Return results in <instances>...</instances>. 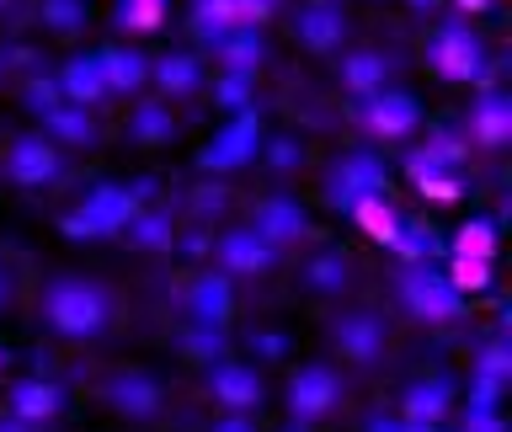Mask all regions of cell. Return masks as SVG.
I'll list each match as a JSON object with an SVG mask.
<instances>
[{"mask_svg":"<svg viewBox=\"0 0 512 432\" xmlns=\"http://www.w3.org/2000/svg\"><path fill=\"white\" fill-rule=\"evenodd\" d=\"M48 320L70 336H86L107 320V299L96 294L91 283H59L54 294H48Z\"/></svg>","mask_w":512,"mask_h":432,"instance_id":"cell-1","label":"cell"},{"mask_svg":"<svg viewBox=\"0 0 512 432\" xmlns=\"http://www.w3.org/2000/svg\"><path fill=\"white\" fill-rule=\"evenodd\" d=\"M272 0H198V16H192V27L203 32V38H224V32L235 27H256L267 16Z\"/></svg>","mask_w":512,"mask_h":432,"instance_id":"cell-2","label":"cell"},{"mask_svg":"<svg viewBox=\"0 0 512 432\" xmlns=\"http://www.w3.org/2000/svg\"><path fill=\"white\" fill-rule=\"evenodd\" d=\"M432 70L448 75V80L480 75V43H475L464 27H443L438 38H432Z\"/></svg>","mask_w":512,"mask_h":432,"instance_id":"cell-3","label":"cell"},{"mask_svg":"<svg viewBox=\"0 0 512 432\" xmlns=\"http://www.w3.org/2000/svg\"><path fill=\"white\" fill-rule=\"evenodd\" d=\"M299 38L310 43V48H336V43L347 38L342 11H336V6H310V11H299Z\"/></svg>","mask_w":512,"mask_h":432,"instance_id":"cell-4","label":"cell"},{"mask_svg":"<svg viewBox=\"0 0 512 432\" xmlns=\"http://www.w3.org/2000/svg\"><path fill=\"white\" fill-rule=\"evenodd\" d=\"M368 123L379 128V134H406V128L416 123V102L411 96H374V107H368Z\"/></svg>","mask_w":512,"mask_h":432,"instance_id":"cell-5","label":"cell"},{"mask_svg":"<svg viewBox=\"0 0 512 432\" xmlns=\"http://www.w3.org/2000/svg\"><path fill=\"white\" fill-rule=\"evenodd\" d=\"M331 406V374L326 368H304V374L294 379V411L299 416H320Z\"/></svg>","mask_w":512,"mask_h":432,"instance_id":"cell-6","label":"cell"},{"mask_svg":"<svg viewBox=\"0 0 512 432\" xmlns=\"http://www.w3.org/2000/svg\"><path fill=\"white\" fill-rule=\"evenodd\" d=\"M64 91H70L75 102H102V96H107V80H102V64H96V54H91V59H75L70 70H64Z\"/></svg>","mask_w":512,"mask_h":432,"instance_id":"cell-7","label":"cell"},{"mask_svg":"<svg viewBox=\"0 0 512 432\" xmlns=\"http://www.w3.org/2000/svg\"><path fill=\"white\" fill-rule=\"evenodd\" d=\"M406 294L416 299V310H422V315H454L459 310V299L448 294L438 278H422V272H411V278H406Z\"/></svg>","mask_w":512,"mask_h":432,"instance_id":"cell-8","label":"cell"},{"mask_svg":"<svg viewBox=\"0 0 512 432\" xmlns=\"http://www.w3.org/2000/svg\"><path fill=\"white\" fill-rule=\"evenodd\" d=\"M96 64H102V80H107V91L112 86H139L144 80V59L139 54H118V48H107V54H96Z\"/></svg>","mask_w":512,"mask_h":432,"instance_id":"cell-9","label":"cell"},{"mask_svg":"<svg viewBox=\"0 0 512 432\" xmlns=\"http://www.w3.org/2000/svg\"><path fill=\"white\" fill-rule=\"evenodd\" d=\"M11 171H16V182H43V176L54 171V155L43 150V139H27V144H16Z\"/></svg>","mask_w":512,"mask_h":432,"instance_id":"cell-10","label":"cell"},{"mask_svg":"<svg viewBox=\"0 0 512 432\" xmlns=\"http://www.w3.org/2000/svg\"><path fill=\"white\" fill-rule=\"evenodd\" d=\"M507 123H512V112H507L502 96H486V102L475 107V134H480V144H502V139H507Z\"/></svg>","mask_w":512,"mask_h":432,"instance_id":"cell-11","label":"cell"},{"mask_svg":"<svg viewBox=\"0 0 512 432\" xmlns=\"http://www.w3.org/2000/svg\"><path fill=\"white\" fill-rule=\"evenodd\" d=\"M219 48H224V59H230L235 70H251V64L262 59V38H256V27H235V32H224Z\"/></svg>","mask_w":512,"mask_h":432,"instance_id":"cell-12","label":"cell"},{"mask_svg":"<svg viewBox=\"0 0 512 432\" xmlns=\"http://www.w3.org/2000/svg\"><path fill=\"white\" fill-rule=\"evenodd\" d=\"M214 390H219V400H230V406H251L256 400V379L246 374V368H214Z\"/></svg>","mask_w":512,"mask_h":432,"instance_id":"cell-13","label":"cell"},{"mask_svg":"<svg viewBox=\"0 0 512 432\" xmlns=\"http://www.w3.org/2000/svg\"><path fill=\"white\" fill-rule=\"evenodd\" d=\"M251 144H256V123L246 118V123H235L230 134H224L219 150H208V160H214V166H235V160L251 155Z\"/></svg>","mask_w":512,"mask_h":432,"instance_id":"cell-14","label":"cell"},{"mask_svg":"<svg viewBox=\"0 0 512 432\" xmlns=\"http://www.w3.org/2000/svg\"><path fill=\"white\" fill-rule=\"evenodd\" d=\"M160 11H166V0H123V6H118V27L150 32V27H160Z\"/></svg>","mask_w":512,"mask_h":432,"instance_id":"cell-15","label":"cell"},{"mask_svg":"<svg viewBox=\"0 0 512 432\" xmlns=\"http://www.w3.org/2000/svg\"><path fill=\"white\" fill-rule=\"evenodd\" d=\"M43 22L54 32H80L86 27V6L80 0H43Z\"/></svg>","mask_w":512,"mask_h":432,"instance_id":"cell-16","label":"cell"},{"mask_svg":"<svg viewBox=\"0 0 512 432\" xmlns=\"http://www.w3.org/2000/svg\"><path fill=\"white\" fill-rule=\"evenodd\" d=\"M342 75H347L352 91H374L379 80H384V64H379V54H352Z\"/></svg>","mask_w":512,"mask_h":432,"instance_id":"cell-17","label":"cell"},{"mask_svg":"<svg viewBox=\"0 0 512 432\" xmlns=\"http://www.w3.org/2000/svg\"><path fill=\"white\" fill-rule=\"evenodd\" d=\"M224 262H230V267H262L267 246L256 235H230V240H224Z\"/></svg>","mask_w":512,"mask_h":432,"instance_id":"cell-18","label":"cell"},{"mask_svg":"<svg viewBox=\"0 0 512 432\" xmlns=\"http://www.w3.org/2000/svg\"><path fill=\"white\" fill-rule=\"evenodd\" d=\"M59 406V390H48V384H27V390H16V411L22 416H48Z\"/></svg>","mask_w":512,"mask_h":432,"instance_id":"cell-19","label":"cell"},{"mask_svg":"<svg viewBox=\"0 0 512 432\" xmlns=\"http://www.w3.org/2000/svg\"><path fill=\"white\" fill-rule=\"evenodd\" d=\"M160 86H166V91H192V86H198V64L182 59V54L166 59V64H160Z\"/></svg>","mask_w":512,"mask_h":432,"instance_id":"cell-20","label":"cell"},{"mask_svg":"<svg viewBox=\"0 0 512 432\" xmlns=\"http://www.w3.org/2000/svg\"><path fill=\"white\" fill-rule=\"evenodd\" d=\"M262 230L283 240V235H299V230H304V219H299L288 203H272V208H262Z\"/></svg>","mask_w":512,"mask_h":432,"instance_id":"cell-21","label":"cell"},{"mask_svg":"<svg viewBox=\"0 0 512 432\" xmlns=\"http://www.w3.org/2000/svg\"><path fill=\"white\" fill-rule=\"evenodd\" d=\"M342 336H347V347H352V358H368V352H374V342H379V331H374V320H352V326H342Z\"/></svg>","mask_w":512,"mask_h":432,"instance_id":"cell-22","label":"cell"},{"mask_svg":"<svg viewBox=\"0 0 512 432\" xmlns=\"http://www.w3.org/2000/svg\"><path fill=\"white\" fill-rule=\"evenodd\" d=\"M118 400H123L128 411H150V406H155L150 384H118Z\"/></svg>","mask_w":512,"mask_h":432,"instance_id":"cell-23","label":"cell"},{"mask_svg":"<svg viewBox=\"0 0 512 432\" xmlns=\"http://www.w3.org/2000/svg\"><path fill=\"white\" fill-rule=\"evenodd\" d=\"M224 299H230V294H224V283H203V288H198L203 315H224Z\"/></svg>","mask_w":512,"mask_h":432,"instance_id":"cell-24","label":"cell"},{"mask_svg":"<svg viewBox=\"0 0 512 432\" xmlns=\"http://www.w3.org/2000/svg\"><path fill=\"white\" fill-rule=\"evenodd\" d=\"M443 411V390H416L411 395V416H438Z\"/></svg>","mask_w":512,"mask_h":432,"instance_id":"cell-25","label":"cell"},{"mask_svg":"<svg viewBox=\"0 0 512 432\" xmlns=\"http://www.w3.org/2000/svg\"><path fill=\"white\" fill-rule=\"evenodd\" d=\"M54 128H59V134H75V139H80V134L91 139V123L80 118V112H54Z\"/></svg>","mask_w":512,"mask_h":432,"instance_id":"cell-26","label":"cell"},{"mask_svg":"<svg viewBox=\"0 0 512 432\" xmlns=\"http://www.w3.org/2000/svg\"><path fill=\"white\" fill-rule=\"evenodd\" d=\"M139 128H144V134H166V118H160V112H144Z\"/></svg>","mask_w":512,"mask_h":432,"instance_id":"cell-27","label":"cell"},{"mask_svg":"<svg viewBox=\"0 0 512 432\" xmlns=\"http://www.w3.org/2000/svg\"><path fill=\"white\" fill-rule=\"evenodd\" d=\"M454 6H459V11H486L491 0H454Z\"/></svg>","mask_w":512,"mask_h":432,"instance_id":"cell-28","label":"cell"},{"mask_svg":"<svg viewBox=\"0 0 512 432\" xmlns=\"http://www.w3.org/2000/svg\"><path fill=\"white\" fill-rule=\"evenodd\" d=\"M219 432H251V427H246V422H224Z\"/></svg>","mask_w":512,"mask_h":432,"instance_id":"cell-29","label":"cell"},{"mask_svg":"<svg viewBox=\"0 0 512 432\" xmlns=\"http://www.w3.org/2000/svg\"><path fill=\"white\" fill-rule=\"evenodd\" d=\"M411 6H422V11H427V6H438V0H411Z\"/></svg>","mask_w":512,"mask_h":432,"instance_id":"cell-30","label":"cell"},{"mask_svg":"<svg viewBox=\"0 0 512 432\" xmlns=\"http://www.w3.org/2000/svg\"><path fill=\"white\" fill-rule=\"evenodd\" d=\"M310 6H336V0H310Z\"/></svg>","mask_w":512,"mask_h":432,"instance_id":"cell-31","label":"cell"},{"mask_svg":"<svg viewBox=\"0 0 512 432\" xmlns=\"http://www.w3.org/2000/svg\"><path fill=\"white\" fill-rule=\"evenodd\" d=\"M0 299H6V283H0Z\"/></svg>","mask_w":512,"mask_h":432,"instance_id":"cell-32","label":"cell"},{"mask_svg":"<svg viewBox=\"0 0 512 432\" xmlns=\"http://www.w3.org/2000/svg\"><path fill=\"white\" fill-rule=\"evenodd\" d=\"M0 432H16V427H0Z\"/></svg>","mask_w":512,"mask_h":432,"instance_id":"cell-33","label":"cell"},{"mask_svg":"<svg viewBox=\"0 0 512 432\" xmlns=\"http://www.w3.org/2000/svg\"><path fill=\"white\" fill-rule=\"evenodd\" d=\"M0 6H6V0H0Z\"/></svg>","mask_w":512,"mask_h":432,"instance_id":"cell-34","label":"cell"}]
</instances>
